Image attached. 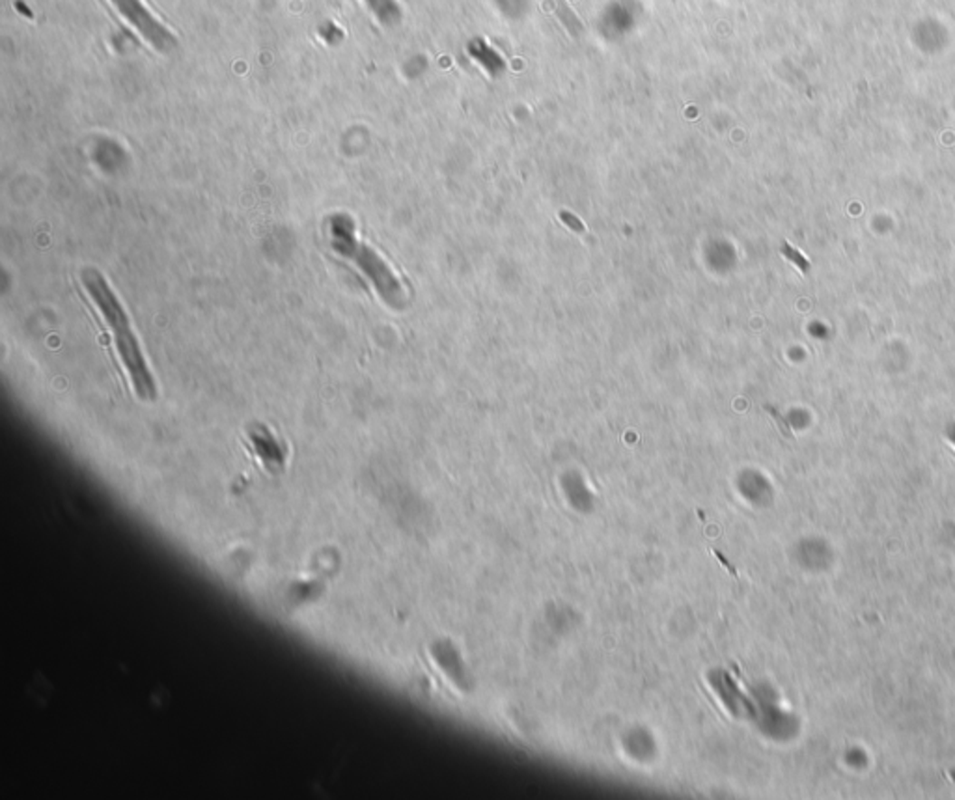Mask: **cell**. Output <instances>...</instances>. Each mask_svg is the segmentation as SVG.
Returning a JSON list of instances; mask_svg holds the SVG:
<instances>
[{"mask_svg":"<svg viewBox=\"0 0 955 800\" xmlns=\"http://www.w3.org/2000/svg\"><path fill=\"white\" fill-rule=\"evenodd\" d=\"M81 282L114 336L118 355L123 362L127 375H130L133 390L142 401H155L157 387L153 375L144 361L139 340L131 331L130 317H127L116 294L111 290L109 282L95 269H84L81 273Z\"/></svg>","mask_w":955,"mask_h":800,"instance_id":"1","label":"cell"},{"mask_svg":"<svg viewBox=\"0 0 955 800\" xmlns=\"http://www.w3.org/2000/svg\"><path fill=\"white\" fill-rule=\"evenodd\" d=\"M331 236H333V248L342 254L343 258L353 260L357 267L362 269V273L371 280V284L377 287L379 295L389 303H396V297L401 295V287L389 269V265L379 258V255L361 243L355 237V227L349 217L336 215L331 220Z\"/></svg>","mask_w":955,"mask_h":800,"instance_id":"2","label":"cell"},{"mask_svg":"<svg viewBox=\"0 0 955 800\" xmlns=\"http://www.w3.org/2000/svg\"><path fill=\"white\" fill-rule=\"evenodd\" d=\"M111 5L155 51L172 53L176 49L178 42L172 32L159 23L140 0H111Z\"/></svg>","mask_w":955,"mask_h":800,"instance_id":"3","label":"cell"},{"mask_svg":"<svg viewBox=\"0 0 955 800\" xmlns=\"http://www.w3.org/2000/svg\"><path fill=\"white\" fill-rule=\"evenodd\" d=\"M364 3L381 23L391 24L394 19H398V8L392 0H364Z\"/></svg>","mask_w":955,"mask_h":800,"instance_id":"4","label":"cell"}]
</instances>
